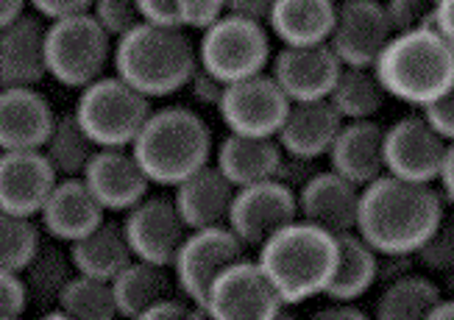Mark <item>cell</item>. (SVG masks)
I'll return each mask as SVG.
<instances>
[{"mask_svg": "<svg viewBox=\"0 0 454 320\" xmlns=\"http://www.w3.org/2000/svg\"><path fill=\"white\" fill-rule=\"evenodd\" d=\"M443 212V195L432 184L385 173L363 187L354 231L380 254L416 256Z\"/></svg>", "mask_w": 454, "mask_h": 320, "instance_id": "1", "label": "cell"}, {"mask_svg": "<svg viewBox=\"0 0 454 320\" xmlns=\"http://www.w3.org/2000/svg\"><path fill=\"white\" fill-rule=\"evenodd\" d=\"M387 98L427 109L454 84V48L435 26L399 31L373 62Z\"/></svg>", "mask_w": 454, "mask_h": 320, "instance_id": "2", "label": "cell"}, {"mask_svg": "<svg viewBox=\"0 0 454 320\" xmlns=\"http://www.w3.org/2000/svg\"><path fill=\"white\" fill-rule=\"evenodd\" d=\"M260 268L270 278L285 307L324 295L338 262V237L295 217L260 246Z\"/></svg>", "mask_w": 454, "mask_h": 320, "instance_id": "3", "label": "cell"}, {"mask_svg": "<svg viewBox=\"0 0 454 320\" xmlns=\"http://www.w3.org/2000/svg\"><path fill=\"white\" fill-rule=\"evenodd\" d=\"M112 65L114 75L145 98H168L187 87L199 56L184 28L140 23L126 36L114 39Z\"/></svg>", "mask_w": 454, "mask_h": 320, "instance_id": "4", "label": "cell"}, {"mask_svg": "<svg viewBox=\"0 0 454 320\" xmlns=\"http://www.w3.org/2000/svg\"><path fill=\"white\" fill-rule=\"evenodd\" d=\"M131 151L143 165L151 184L176 187L199 168L209 165L215 153L212 131L204 117L184 106L151 109Z\"/></svg>", "mask_w": 454, "mask_h": 320, "instance_id": "5", "label": "cell"}, {"mask_svg": "<svg viewBox=\"0 0 454 320\" xmlns=\"http://www.w3.org/2000/svg\"><path fill=\"white\" fill-rule=\"evenodd\" d=\"M73 114L98 148H131L151 114V98L137 92L121 75H101L78 90Z\"/></svg>", "mask_w": 454, "mask_h": 320, "instance_id": "6", "label": "cell"}, {"mask_svg": "<svg viewBox=\"0 0 454 320\" xmlns=\"http://www.w3.org/2000/svg\"><path fill=\"white\" fill-rule=\"evenodd\" d=\"M114 39L84 12L62 20H51L45 31V62L53 82L70 90H84L101 78L112 62Z\"/></svg>", "mask_w": 454, "mask_h": 320, "instance_id": "7", "label": "cell"}, {"mask_svg": "<svg viewBox=\"0 0 454 320\" xmlns=\"http://www.w3.org/2000/svg\"><path fill=\"white\" fill-rule=\"evenodd\" d=\"M199 65L218 75L223 84L265 73L270 65V34L265 23L237 14L218 17L201 31V43L195 48Z\"/></svg>", "mask_w": 454, "mask_h": 320, "instance_id": "8", "label": "cell"}, {"mask_svg": "<svg viewBox=\"0 0 454 320\" xmlns=\"http://www.w3.org/2000/svg\"><path fill=\"white\" fill-rule=\"evenodd\" d=\"M285 301L254 259H234L209 285L201 312L212 320H276Z\"/></svg>", "mask_w": 454, "mask_h": 320, "instance_id": "9", "label": "cell"}, {"mask_svg": "<svg viewBox=\"0 0 454 320\" xmlns=\"http://www.w3.org/2000/svg\"><path fill=\"white\" fill-rule=\"evenodd\" d=\"M246 246L240 243L229 226H209L187 231L184 243L173 256V282L182 295L201 309V301L209 285L218 278L223 268H229L234 259H240Z\"/></svg>", "mask_w": 454, "mask_h": 320, "instance_id": "10", "label": "cell"}, {"mask_svg": "<svg viewBox=\"0 0 454 320\" xmlns=\"http://www.w3.org/2000/svg\"><path fill=\"white\" fill-rule=\"evenodd\" d=\"M290 109V98L268 73H256L223 90L218 114L231 134L276 137Z\"/></svg>", "mask_w": 454, "mask_h": 320, "instance_id": "11", "label": "cell"}, {"mask_svg": "<svg viewBox=\"0 0 454 320\" xmlns=\"http://www.w3.org/2000/svg\"><path fill=\"white\" fill-rule=\"evenodd\" d=\"M295 217H299L295 190L282 184L279 178H268V182L237 187L226 226L240 237L246 248H260L268 237L293 223Z\"/></svg>", "mask_w": 454, "mask_h": 320, "instance_id": "12", "label": "cell"}, {"mask_svg": "<svg viewBox=\"0 0 454 320\" xmlns=\"http://www.w3.org/2000/svg\"><path fill=\"white\" fill-rule=\"evenodd\" d=\"M446 139L421 114H407L385 129V173L419 184H435Z\"/></svg>", "mask_w": 454, "mask_h": 320, "instance_id": "13", "label": "cell"}, {"mask_svg": "<svg viewBox=\"0 0 454 320\" xmlns=\"http://www.w3.org/2000/svg\"><path fill=\"white\" fill-rule=\"evenodd\" d=\"M390 36L382 0H343L334 12L329 48L346 67H373Z\"/></svg>", "mask_w": 454, "mask_h": 320, "instance_id": "14", "label": "cell"}, {"mask_svg": "<svg viewBox=\"0 0 454 320\" xmlns=\"http://www.w3.org/2000/svg\"><path fill=\"white\" fill-rule=\"evenodd\" d=\"M123 231L134 259L170 268L190 229L184 226L182 215L176 212L173 198L145 195L140 204H134L126 212Z\"/></svg>", "mask_w": 454, "mask_h": 320, "instance_id": "15", "label": "cell"}, {"mask_svg": "<svg viewBox=\"0 0 454 320\" xmlns=\"http://www.w3.org/2000/svg\"><path fill=\"white\" fill-rule=\"evenodd\" d=\"M340 59L334 56L329 43L321 45H282L273 56L270 75L282 92L290 98V104L299 101H321L329 98L334 82L340 75Z\"/></svg>", "mask_w": 454, "mask_h": 320, "instance_id": "16", "label": "cell"}, {"mask_svg": "<svg viewBox=\"0 0 454 320\" xmlns=\"http://www.w3.org/2000/svg\"><path fill=\"white\" fill-rule=\"evenodd\" d=\"M104 212H129L148 195V176L131 148H98L82 173Z\"/></svg>", "mask_w": 454, "mask_h": 320, "instance_id": "17", "label": "cell"}, {"mask_svg": "<svg viewBox=\"0 0 454 320\" xmlns=\"http://www.w3.org/2000/svg\"><path fill=\"white\" fill-rule=\"evenodd\" d=\"M363 187L351 184L334 170H315L307 182L295 190L299 217L307 223L326 229L329 234H343L357 229Z\"/></svg>", "mask_w": 454, "mask_h": 320, "instance_id": "18", "label": "cell"}, {"mask_svg": "<svg viewBox=\"0 0 454 320\" xmlns=\"http://www.w3.org/2000/svg\"><path fill=\"white\" fill-rule=\"evenodd\" d=\"M59 182L43 151H0V209L36 217Z\"/></svg>", "mask_w": 454, "mask_h": 320, "instance_id": "19", "label": "cell"}, {"mask_svg": "<svg viewBox=\"0 0 454 320\" xmlns=\"http://www.w3.org/2000/svg\"><path fill=\"white\" fill-rule=\"evenodd\" d=\"M45 31V20L26 12L0 28V87H36L48 75Z\"/></svg>", "mask_w": 454, "mask_h": 320, "instance_id": "20", "label": "cell"}, {"mask_svg": "<svg viewBox=\"0 0 454 320\" xmlns=\"http://www.w3.org/2000/svg\"><path fill=\"white\" fill-rule=\"evenodd\" d=\"M56 112L36 87H0V151H39Z\"/></svg>", "mask_w": 454, "mask_h": 320, "instance_id": "21", "label": "cell"}, {"mask_svg": "<svg viewBox=\"0 0 454 320\" xmlns=\"http://www.w3.org/2000/svg\"><path fill=\"white\" fill-rule=\"evenodd\" d=\"M104 207L98 204V198L90 192L82 176L59 178L53 184L51 195L45 198L43 209H39V223L51 234L56 243H75L87 231H92L98 223H104Z\"/></svg>", "mask_w": 454, "mask_h": 320, "instance_id": "22", "label": "cell"}, {"mask_svg": "<svg viewBox=\"0 0 454 320\" xmlns=\"http://www.w3.org/2000/svg\"><path fill=\"white\" fill-rule=\"evenodd\" d=\"M329 165L351 184L365 187L385 176V129L373 120H343L329 148Z\"/></svg>", "mask_w": 454, "mask_h": 320, "instance_id": "23", "label": "cell"}, {"mask_svg": "<svg viewBox=\"0 0 454 320\" xmlns=\"http://www.w3.org/2000/svg\"><path fill=\"white\" fill-rule=\"evenodd\" d=\"M173 204L182 215L184 226L192 229H209V226H226L229 209L234 201L237 187L221 173L218 165H204L184 182L173 187Z\"/></svg>", "mask_w": 454, "mask_h": 320, "instance_id": "24", "label": "cell"}, {"mask_svg": "<svg viewBox=\"0 0 454 320\" xmlns=\"http://www.w3.org/2000/svg\"><path fill=\"white\" fill-rule=\"evenodd\" d=\"M343 126V117L334 112V106L321 98V101H299L290 104L285 123L276 134V143L282 145L287 156L299 159H321L329 153L334 137H338Z\"/></svg>", "mask_w": 454, "mask_h": 320, "instance_id": "25", "label": "cell"}, {"mask_svg": "<svg viewBox=\"0 0 454 320\" xmlns=\"http://www.w3.org/2000/svg\"><path fill=\"white\" fill-rule=\"evenodd\" d=\"M282 145L276 137H251V134H231L215 151V165L229 178L234 187H248L256 182L276 178L282 162Z\"/></svg>", "mask_w": 454, "mask_h": 320, "instance_id": "26", "label": "cell"}, {"mask_svg": "<svg viewBox=\"0 0 454 320\" xmlns=\"http://www.w3.org/2000/svg\"><path fill=\"white\" fill-rule=\"evenodd\" d=\"M338 237V262L324 295L329 301L354 304L380 282V251L371 248L357 231H343Z\"/></svg>", "mask_w": 454, "mask_h": 320, "instance_id": "27", "label": "cell"}, {"mask_svg": "<svg viewBox=\"0 0 454 320\" xmlns=\"http://www.w3.org/2000/svg\"><path fill=\"white\" fill-rule=\"evenodd\" d=\"M334 12V0H276L265 23L282 45H321L329 43Z\"/></svg>", "mask_w": 454, "mask_h": 320, "instance_id": "28", "label": "cell"}, {"mask_svg": "<svg viewBox=\"0 0 454 320\" xmlns=\"http://www.w3.org/2000/svg\"><path fill=\"white\" fill-rule=\"evenodd\" d=\"M131 259L134 254L126 239L123 223H109V220H104V223H98L82 239L70 243L73 270L82 276L104 278V282H112Z\"/></svg>", "mask_w": 454, "mask_h": 320, "instance_id": "29", "label": "cell"}, {"mask_svg": "<svg viewBox=\"0 0 454 320\" xmlns=\"http://www.w3.org/2000/svg\"><path fill=\"white\" fill-rule=\"evenodd\" d=\"M168 270L170 268H165V265L131 259V262L112 278L117 315L143 320V315L160 301V298L170 295V287H176L173 276Z\"/></svg>", "mask_w": 454, "mask_h": 320, "instance_id": "30", "label": "cell"}, {"mask_svg": "<svg viewBox=\"0 0 454 320\" xmlns=\"http://www.w3.org/2000/svg\"><path fill=\"white\" fill-rule=\"evenodd\" d=\"M326 101L334 106V112H338L343 120H373L382 112V106L387 101V92L380 84L373 67H346L343 65Z\"/></svg>", "mask_w": 454, "mask_h": 320, "instance_id": "31", "label": "cell"}, {"mask_svg": "<svg viewBox=\"0 0 454 320\" xmlns=\"http://www.w3.org/2000/svg\"><path fill=\"white\" fill-rule=\"evenodd\" d=\"M441 301V290L424 276L404 273L393 282H385L382 295L377 298L380 320H427L432 307Z\"/></svg>", "mask_w": 454, "mask_h": 320, "instance_id": "32", "label": "cell"}, {"mask_svg": "<svg viewBox=\"0 0 454 320\" xmlns=\"http://www.w3.org/2000/svg\"><path fill=\"white\" fill-rule=\"evenodd\" d=\"M45 153V159L51 162V168L56 170L59 178L67 176H82L84 168L90 165L92 153L98 151V145L92 143V137L84 131V126L78 123V117L70 114H56V123L48 134V139L39 148Z\"/></svg>", "mask_w": 454, "mask_h": 320, "instance_id": "33", "label": "cell"}, {"mask_svg": "<svg viewBox=\"0 0 454 320\" xmlns=\"http://www.w3.org/2000/svg\"><path fill=\"white\" fill-rule=\"evenodd\" d=\"M56 304H59V309L65 312V317H70V320H112V317H121V315H117L112 282L92 278V276H82V273L70 276V282L62 287V293H59Z\"/></svg>", "mask_w": 454, "mask_h": 320, "instance_id": "34", "label": "cell"}, {"mask_svg": "<svg viewBox=\"0 0 454 320\" xmlns=\"http://www.w3.org/2000/svg\"><path fill=\"white\" fill-rule=\"evenodd\" d=\"M73 262H70V251L65 254L62 248L56 246H39L36 254L31 256V262L26 265V270L20 273L26 282V290H28V301L34 298V301H56L59 293H62V287L70 282L73 276Z\"/></svg>", "mask_w": 454, "mask_h": 320, "instance_id": "35", "label": "cell"}, {"mask_svg": "<svg viewBox=\"0 0 454 320\" xmlns=\"http://www.w3.org/2000/svg\"><path fill=\"white\" fill-rule=\"evenodd\" d=\"M39 246H43V231L34 217L0 209V268L23 273Z\"/></svg>", "mask_w": 454, "mask_h": 320, "instance_id": "36", "label": "cell"}, {"mask_svg": "<svg viewBox=\"0 0 454 320\" xmlns=\"http://www.w3.org/2000/svg\"><path fill=\"white\" fill-rule=\"evenodd\" d=\"M90 14L112 39H121L140 23H145L137 0H92Z\"/></svg>", "mask_w": 454, "mask_h": 320, "instance_id": "37", "label": "cell"}, {"mask_svg": "<svg viewBox=\"0 0 454 320\" xmlns=\"http://www.w3.org/2000/svg\"><path fill=\"white\" fill-rule=\"evenodd\" d=\"M416 259L429 270H454V212H443L438 226L427 237V243L416 251Z\"/></svg>", "mask_w": 454, "mask_h": 320, "instance_id": "38", "label": "cell"}, {"mask_svg": "<svg viewBox=\"0 0 454 320\" xmlns=\"http://www.w3.org/2000/svg\"><path fill=\"white\" fill-rule=\"evenodd\" d=\"M438 0H385V14L390 20L393 34L412 31L435 23Z\"/></svg>", "mask_w": 454, "mask_h": 320, "instance_id": "39", "label": "cell"}, {"mask_svg": "<svg viewBox=\"0 0 454 320\" xmlns=\"http://www.w3.org/2000/svg\"><path fill=\"white\" fill-rule=\"evenodd\" d=\"M176 14L184 31H204L226 14V0H176Z\"/></svg>", "mask_w": 454, "mask_h": 320, "instance_id": "40", "label": "cell"}, {"mask_svg": "<svg viewBox=\"0 0 454 320\" xmlns=\"http://www.w3.org/2000/svg\"><path fill=\"white\" fill-rule=\"evenodd\" d=\"M28 309V290L23 276L0 268V320H17Z\"/></svg>", "mask_w": 454, "mask_h": 320, "instance_id": "41", "label": "cell"}, {"mask_svg": "<svg viewBox=\"0 0 454 320\" xmlns=\"http://www.w3.org/2000/svg\"><path fill=\"white\" fill-rule=\"evenodd\" d=\"M184 90H190V98H192V101L199 104V106L218 109L226 84L221 82L218 75H212L209 70H204L201 65H195V70H192V75H190V82H187Z\"/></svg>", "mask_w": 454, "mask_h": 320, "instance_id": "42", "label": "cell"}, {"mask_svg": "<svg viewBox=\"0 0 454 320\" xmlns=\"http://www.w3.org/2000/svg\"><path fill=\"white\" fill-rule=\"evenodd\" d=\"M195 315H204L199 307H195L187 295H165V298H160L145 315H143V320H190V317H195Z\"/></svg>", "mask_w": 454, "mask_h": 320, "instance_id": "43", "label": "cell"}, {"mask_svg": "<svg viewBox=\"0 0 454 320\" xmlns=\"http://www.w3.org/2000/svg\"><path fill=\"white\" fill-rule=\"evenodd\" d=\"M421 112L432 123V129H435L446 139V143H454V84L438 98L435 104H429Z\"/></svg>", "mask_w": 454, "mask_h": 320, "instance_id": "44", "label": "cell"}, {"mask_svg": "<svg viewBox=\"0 0 454 320\" xmlns=\"http://www.w3.org/2000/svg\"><path fill=\"white\" fill-rule=\"evenodd\" d=\"M28 6L34 9V14H39L51 23V20H62V17L90 12L92 0H28Z\"/></svg>", "mask_w": 454, "mask_h": 320, "instance_id": "45", "label": "cell"}, {"mask_svg": "<svg viewBox=\"0 0 454 320\" xmlns=\"http://www.w3.org/2000/svg\"><path fill=\"white\" fill-rule=\"evenodd\" d=\"M137 6H140V14L145 23L182 28L179 14H176V0H137Z\"/></svg>", "mask_w": 454, "mask_h": 320, "instance_id": "46", "label": "cell"}, {"mask_svg": "<svg viewBox=\"0 0 454 320\" xmlns=\"http://www.w3.org/2000/svg\"><path fill=\"white\" fill-rule=\"evenodd\" d=\"M276 0H226V12L237 17H248V20H260L265 23Z\"/></svg>", "mask_w": 454, "mask_h": 320, "instance_id": "47", "label": "cell"}, {"mask_svg": "<svg viewBox=\"0 0 454 320\" xmlns=\"http://www.w3.org/2000/svg\"><path fill=\"white\" fill-rule=\"evenodd\" d=\"M438 184H441L443 201L454 204V143H446L443 165H441V173H438Z\"/></svg>", "mask_w": 454, "mask_h": 320, "instance_id": "48", "label": "cell"}, {"mask_svg": "<svg viewBox=\"0 0 454 320\" xmlns=\"http://www.w3.org/2000/svg\"><path fill=\"white\" fill-rule=\"evenodd\" d=\"M435 26L446 43L454 48V0H438V9H435Z\"/></svg>", "mask_w": 454, "mask_h": 320, "instance_id": "49", "label": "cell"}, {"mask_svg": "<svg viewBox=\"0 0 454 320\" xmlns=\"http://www.w3.org/2000/svg\"><path fill=\"white\" fill-rule=\"evenodd\" d=\"M315 317L318 320H365V312H360L348 301H332V307L315 312Z\"/></svg>", "mask_w": 454, "mask_h": 320, "instance_id": "50", "label": "cell"}, {"mask_svg": "<svg viewBox=\"0 0 454 320\" xmlns=\"http://www.w3.org/2000/svg\"><path fill=\"white\" fill-rule=\"evenodd\" d=\"M26 6H28V0H0V28L23 14Z\"/></svg>", "mask_w": 454, "mask_h": 320, "instance_id": "51", "label": "cell"}, {"mask_svg": "<svg viewBox=\"0 0 454 320\" xmlns=\"http://www.w3.org/2000/svg\"><path fill=\"white\" fill-rule=\"evenodd\" d=\"M427 320H454V298H441Z\"/></svg>", "mask_w": 454, "mask_h": 320, "instance_id": "52", "label": "cell"}]
</instances>
